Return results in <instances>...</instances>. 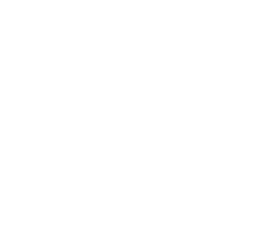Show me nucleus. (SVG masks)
<instances>
[]
</instances>
